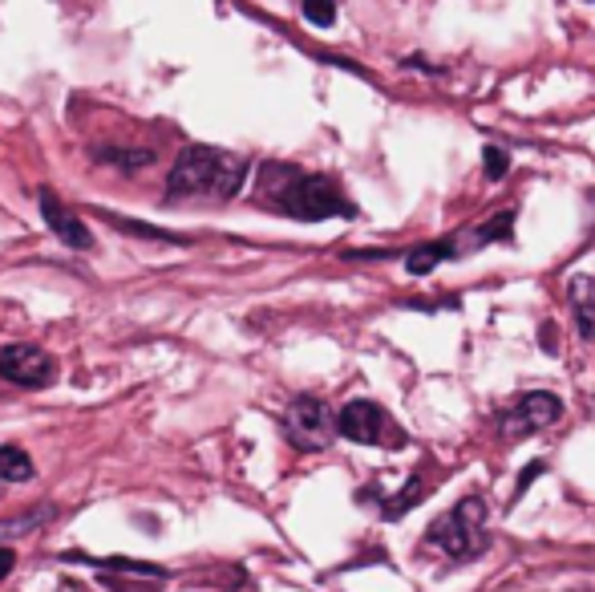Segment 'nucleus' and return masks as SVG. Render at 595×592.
Listing matches in <instances>:
<instances>
[{
	"mask_svg": "<svg viewBox=\"0 0 595 592\" xmlns=\"http://www.w3.org/2000/svg\"><path fill=\"white\" fill-rule=\"evenodd\" d=\"M0 377L13 382V386H29V390L53 386L57 361L37 345H9V349H0Z\"/></svg>",
	"mask_w": 595,
	"mask_h": 592,
	"instance_id": "obj_6",
	"label": "nucleus"
},
{
	"mask_svg": "<svg viewBox=\"0 0 595 592\" xmlns=\"http://www.w3.org/2000/svg\"><path fill=\"white\" fill-rule=\"evenodd\" d=\"M33 459L21 447H0V484H29Z\"/></svg>",
	"mask_w": 595,
	"mask_h": 592,
	"instance_id": "obj_13",
	"label": "nucleus"
},
{
	"mask_svg": "<svg viewBox=\"0 0 595 592\" xmlns=\"http://www.w3.org/2000/svg\"><path fill=\"white\" fill-rule=\"evenodd\" d=\"M567 300L575 312V329L583 342H595V281L592 276H571L567 284Z\"/></svg>",
	"mask_w": 595,
	"mask_h": 592,
	"instance_id": "obj_9",
	"label": "nucleus"
},
{
	"mask_svg": "<svg viewBox=\"0 0 595 592\" xmlns=\"http://www.w3.org/2000/svg\"><path fill=\"white\" fill-rule=\"evenodd\" d=\"M260 200L275 211H284L292 219H305V223H321L333 216H357L336 183H328L324 175H305L288 167V163H268L260 171Z\"/></svg>",
	"mask_w": 595,
	"mask_h": 592,
	"instance_id": "obj_1",
	"label": "nucleus"
},
{
	"mask_svg": "<svg viewBox=\"0 0 595 592\" xmlns=\"http://www.w3.org/2000/svg\"><path fill=\"white\" fill-rule=\"evenodd\" d=\"M426 544L442 548L445 556H454V561H474V556H482L490 544L487 503H482V496H466L454 512L438 515V519L426 528Z\"/></svg>",
	"mask_w": 595,
	"mask_h": 592,
	"instance_id": "obj_3",
	"label": "nucleus"
},
{
	"mask_svg": "<svg viewBox=\"0 0 595 592\" xmlns=\"http://www.w3.org/2000/svg\"><path fill=\"white\" fill-rule=\"evenodd\" d=\"M65 561L90 564V568H98V572H130V577L167 580V568H158V564H142V561H126V556H65Z\"/></svg>",
	"mask_w": 595,
	"mask_h": 592,
	"instance_id": "obj_10",
	"label": "nucleus"
},
{
	"mask_svg": "<svg viewBox=\"0 0 595 592\" xmlns=\"http://www.w3.org/2000/svg\"><path fill=\"white\" fill-rule=\"evenodd\" d=\"M510 223H515V211H503V216H494L490 223L474 228L470 240H466V244H458V252H478V248H487V244H494V240H506V235H510Z\"/></svg>",
	"mask_w": 595,
	"mask_h": 592,
	"instance_id": "obj_12",
	"label": "nucleus"
},
{
	"mask_svg": "<svg viewBox=\"0 0 595 592\" xmlns=\"http://www.w3.org/2000/svg\"><path fill=\"white\" fill-rule=\"evenodd\" d=\"M559 414H564V402H559L555 394L531 390V394H522L519 402L503 414V430L510 438L534 435V430H543V426H551V422H559Z\"/></svg>",
	"mask_w": 595,
	"mask_h": 592,
	"instance_id": "obj_7",
	"label": "nucleus"
},
{
	"mask_svg": "<svg viewBox=\"0 0 595 592\" xmlns=\"http://www.w3.org/2000/svg\"><path fill=\"white\" fill-rule=\"evenodd\" d=\"M482 163H487V179H490V183L506 179V171H510V155H506V151H499V146H487V151H482Z\"/></svg>",
	"mask_w": 595,
	"mask_h": 592,
	"instance_id": "obj_17",
	"label": "nucleus"
},
{
	"mask_svg": "<svg viewBox=\"0 0 595 592\" xmlns=\"http://www.w3.org/2000/svg\"><path fill=\"white\" fill-rule=\"evenodd\" d=\"M422 499H426V484H422V479H410V484L401 487V496H397L393 503H385V519H397V515L405 512V507L422 503Z\"/></svg>",
	"mask_w": 595,
	"mask_h": 592,
	"instance_id": "obj_14",
	"label": "nucleus"
},
{
	"mask_svg": "<svg viewBox=\"0 0 595 592\" xmlns=\"http://www.w3.org/2000/svg\"><path fill=\"white\" fill-rule=\"evenodd\" d=\"M37 203H41V216H46V223L53 228V232H57V240H62V244H69V248H77V252H90L93 248V232L74 216V211H69V207H65L62 200H57V195H53V191L41 188Z\"/></svg>",
	"mask_w": 595,
	"mask_h": 592,
	"instance_id": "obj_8",
	"label": "nucleus"
},
{
	"mask_svg": "<svg viewBox=\"0 0 595 592\" xmlns=\"http://www.w3.org/2000/svg\"><path fill=\"white\" fill-rule=\"evenodd\" d=\"M284 430H288V438L300 451H321L333 438V414H328V406L321 398H296L288 406Z\"/></svg>",
	"mask_w": 595,
	"mask_h": 592,
	"instance_id": "obj_5",
	"label": "nucleus"
},
{
	"mask_svg": "<svg viewBox=\"0 0 595 592\" xmlns=\"http://www.w3.org/2000/svg\"><path fill=\"white\" fill-rule=\"evenodd\" d=\"M450 256H458V248L454 244H422V248H413L410 256H405V268H410L413 276H426V272H434V265H442V260H450Z\"/></svg>",
	"mask_w": 595,
	"mask_h": 592,
	"instance_id": "obj_11",
	"label": "nucleus"
},
{
	"mask_svg": "<svg viewBox=\"0 0 595 592\" xmlns=\"http://www.w3.org/2000/svg\"><path fill=\"white\" fill-rule=\"evenodd\" d=\"M98 158H102V163H122L126 171H138V167L154 163L151 151H98Z\"/></svg>",
	"mask_w": 595,
	"mask_h": 592,
	"instance_id": "obj_16",
	"label": "nucleus"
},
{
	"mask_svg": "<svg viewBox=\"0 0 595 592\" xmlns=\"http://www.w3.org/2000/svg\"><path fill=\"white\" fill-rule=\"evenodd\" d=\"M543 471H547V463H531V467L522 471V475H519V487H515V496H522V491H527V487H531V479H534V475H543Z\"/></svg>",
	"mask_w": 595,
	"mask_h": 592,
	"instance_id": "obj_18",
	"label": "nucleus"
},
{
	"mask_svg": "<svg viewBox=\"0 0 595 592\" xmlns=\"http://www.w3.org/2000/svg\"><path fill=\"white\" fill-rule=\"evenodd\" d=\"M16 568V556H13V548H0V580L9 577Z\"/></svg>",
	"mask_w": 595,
	"mask_h": 592,
	"instance_id": "obj_19",
	"label": "nucleus"
},
{
	"mask_svg": "<svg viewBox=\"0 0 595 592\" xmlns=\"http://www.w3.org/2000/svg\"><path fill=\"white\" fill-rule=\"evenodd\" d=\"M336 430L352 442H365V447H405V435L393 426V419L385 414L377 402L357 398L336 414Z\"/></svg>",
	"mask_w": 595,
	"mask_h": 592,
	"instance_id": "obj_4",
	"label": "nucleus"
},
{
	"mask_svg": "<svg viewBox=\"0 0 595 592\" xmlns=\"http://www.w3.org/2000/svg\"><path fill=\"white\" fill-rule=\"evenodd\" d=\"M305 21L316 29H328L336 21V0H305Z\"/></svg>",
	"mask_w": 595,
	"mask_h": 592,
	"instance_id": "obj_15",
	"label": "nucleus"
},
{
	"mask_svg": "<svg viewBox=\"0 0 595 592\" xmlns=\"http://www.w3.org/2000/svg\"><path fill=\"white\" fill-rule=\"evenodd\" d=\"M247 179L244 158L228 155L219 146H186L183 155L174 158L167 179L170 200H183V195H198V200H231L240 195Z\"/></svg>",
	"mask_w": 595,
	"mask_h": 592,
	"instance_id": "obj_2",
	"label": "nucleus"
}]
</instances>
